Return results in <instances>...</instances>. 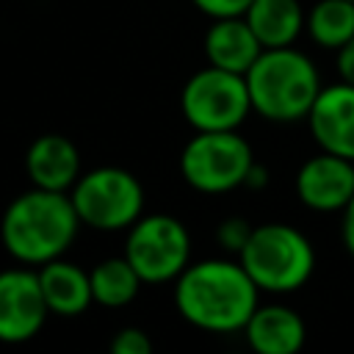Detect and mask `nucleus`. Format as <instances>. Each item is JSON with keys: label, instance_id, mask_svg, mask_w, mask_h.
<instances>
[{"label": "nucleus", "instance_id": "nucleus-20", "mask_svg": "<svg viewBox=\"0 0 354 354\" xmlns=\"http://www.w3.org/2000/svg\"><path fill=\"white\" fill-rule=\"evenodd\" d=\"M108 348H111V354H149L152 351V340H149V335L144 329L124 326L111 337Z\"/></svg>", "mask_w": 354, "mask_h": 354}, {"label": "nucleus", "instance_id": "nucleus-6", "mask_svg": "<svg viewBox=\"0 0 354 354\" xmlns=\"http://www.w3.org/2000/svg\"><path fill=\"white\" fill-rule=\"evenodd\" d=\"M83 224L94 230H127L144 216V188L119 166H97L77 177L69 191Z\"/></svg>", "mask_w": 354, "mask_h": 354}, {"label": "nucleus", "instance_id": "nucleus-3", "mask_svg": "<svg viewBox=\"0 0 354 354\" xmlns=\"http://www.w3.org/2000/svg\"><path fill=\"white\" fill-rule=\"evenodd\" d=\"M252 97V111L271 122L307 119L321 86L315 64L290 47H266L243 75Z\"/></svg>", "mask_w": 354, "mask_h": 354}, {"label": "nucleus", "instance_id": "nucleus-1", "mask_svg": "<svg viewBox=\"0 0 354 354\" xmlns=\"http://www.w3.org/2000/svg\"><path fill=\"white\" fill-rule=\"evenodd\" d=\"M260 288L241 260L188 263L174 279V304L180 315L205 332H243L257 310Z\"/></svg>", "mask_w": 354, "mask_h": 354}, {"label": "nucleus", "instance_id": "nucleus-18", "mask_svg": "<svg viewBox=\"0 0 354 354\" xmlns=\"http://www.w3.org/2000/svg\"><path fill=\"white\" fill-rule=\"evenodd\" d=\"M310 39L324 50H340L354 36V0H318L307 14Z\"/></svg>", "mask_w": 354, "mask_h": 354}, {"label": "nucleus", "instance_id": "nucleus-14", "mask_svg": "<svg viewBox=\"0 0 354 354\" xmlns=\"http://www.w3.org/2000/svg\"><path fill=\"white\" fill-rule=\"evenodd\" d=\"M263 50L266 47L254 36V30L246 22V17H221V19H213V25L205 33V55H207V64H213L218 69H227V72L246 75L249 66L257 61V55Z\"/></svg>", "mask_w": 354, "mask_h": 354}, {"label": "nucleus", "instance_id": "nucleus-19", "mask_svg": "<svg viewBox=\"0 0 354 354\" xmlns=\"http://www.w3.org/2000/svg\"><path fill=\"white\" fill-rule=\"evenodd\" d=\"M252 230H254V227H252L246 218H241V216H230V218H224V221L218 224V230H216V241H218L227 252L241 254V249L246 246Z\"/></svg>", "mask_w": 354, "mask_h": 354}, {"label": "nucleus", "instance_id": "nucleus-10", "mask_svg": "<svg viewBox=\"0 0 354 354\" xmlns=\"http://www.w3.org/2000/svg\"><path fill=\"white\" fill-rule=\"evenodd\" d=\"M296 194L310 210H343L354 196V160L321 149L296 171Z\"/></svg>", "mask_w": 354, "mask_h": 354}, {"label": "nucleus", "instance_id": "nucleus-2", "mask_svg": "<svg viewBox=\"0 0 354 354\" xmlns=\"http://www.w3.org/2000/svg\"><path fill=\"white\" fill-rule=\"evenodd\" d=\"M80 224L83 221L66 191L33 185L8 202L0 218V238L17 263L44 266L72 246Z\"/></svg>", "mask_w": 354, "mask_h": 354}, {"label": "nucleus", "instance_id": "nucleus-12", "mask_svg": "<svg viewBox=\"0 0 354 354\" xmlns=\"http://www.w3.org/2000/svg\"><path fill=\"white\" fill-rule=\"evenodd\" d=\"M25 169L30 183L39 188L72 191V185L80 177V155L66 136L44 133L28 147Z\"/></svg>", "mask_w": 354, "mask_h": 354}, {"label": "nucleus", "instance_id": "nucleus-11", "mask_svg": "<svg viewBox=\"0 0 354 354\" xmlns=\"http://www.w3.org/2000/svg\"><path fill=\"white\" fill-rule=\"evenodd\" d=\"M307 124L324 152L354 160V86L346 80L324 86L307 113Z\"/></svg>", "mask_w": 354, "mask_h": 354}, {"label": "nucleus", "instance_id": "nucleus-5", "mask_svg": "<svg viewBox=\"0 0 354 354\" xmlns=\"http://www.w3.org/2000/svg\"><path fill=\"white\" fill-rule=\"evenodd\" d=\"M252 163V147L238 136V130H196L180 155L185 183L202 194H227L241 188Z\"/></svg>", "mask_w": 354, "mask_h": 354}, {"label": "nucleus", "instance_id": "nucleus-9", "mask_svg": "<svg viewBox=\"0 0 354 354\" xmlns=\"http://www.w3.org/2000/svg\"><path fill=\"white\" fill-rule=\"evenodd\" d=\"M50 315L39 274L30 268L0 271V340L25 343L36 337Z\"/></svg>", "mask_w": 354, "mask_h": 354}, {"label": "nucleus", "instance_id": "nucleus-8", "mask_svg": "<svg viewBox=\"0 0 354 354\" xmlns=\"http://www.w3.org/2000/svg\"><path fill=\"white\" fill-rule=\"evenodd\" d=\"M124 257L144 282H171L191 260V235L185 224L169 213L141 216L127 227Z\"/></svg>", "mask_w": 354, "mask_h": 354}, {"label": "nucleus", "instance_id": "nucleus-7", "mask_svg": "<svg viewBox=\"0 0 354 354\" xmlns=\"http://www.w3.org/2000/svg\"><path fill=\"white\" fill-rule=\"evenodd\" d=\"M180 105L194 130H238L252 111V97L243 75L210 64L188 77Z\"/></svg>", "mask_w": 354, "mask_h": 354}, {"label": "nucleus", "instance_id": "nucleus-4", "mask_svg": "<svg viewBox=\"0 0 354 354\" xmlns=\"http://www.w3.org/2000/svg\"><path fill=\"white\" fill-rule=\"evenodd\" d=\"M238 260L266 293H293L315 268V252L307 235L279 221L254 227Z\"/></svg>", "mask_w": 354, "mask_h": 354}, {"label": "nucleus", "instance_id": "nucleus-16", "mask_svg": "<svg viewBox=\"0 0 354 354\" xmlns=\"http://www.w3.org/2000/svg\"><path fill=\"white\" fill-rule=\"evenodd\" d=\"M243 17L263 47H290L307 28L299 0H252Z\"/></svg>", "mask_w": 354, "mask_h": 354}, {"label": "nucleus", "instance_id": "nucleus-13", "mask_svg": "<svg viewBox=\"0 0 354 354\" xmlns=\"http://www.w3.org/2000/svg\"><path fill=\"white\" fill-rule=\"evenodd\" d=\"M249 346L257 354H296L304 346V318L285 304H257L243 326Z\"/></svg>", "mask_w": 354, "mask_h": 354}, {"label": "nucleus", "instance_id": "nucleus-24", "mask_svg": "<svg viewBox=\"0 0 354 354\" xmlns=\"http://www.w3.org/2000/svg\"><path fill=\"white\" fill-rule=\"evenodd\" d=\"M266 183H268V171L254 160L252 169H249V174H246V183H243V185H246V188H263Z\"/></svg>", "mask_w": 354, "mask_h": 354}, {"label": "nucleus", "instance_id": "nucleus-15", "mask_svg": "<svg viewBox=\"0 0 354 354\" xmlns=\"http://www.w3.org/2000/svg\"><path fill=\"white\" fill-rule=\"evenodd\" d=\"M36 274H39V285H41L44 301L53 315L75 318V315H83L88 310V304H94L91 274L83 271L80 266H75L64 257H55V260L39 266Z\"/></svg>", "mask_w": 354, "mask_h": 354}, {"label": "nucleus", "instance_id": "nucleus-17", "mask_svg": "<svg viewBox=\"0 0 354 354\" xmlns=\"http://www.w3.org/2000/svg\"><path fill=\"white\" fill-rule=\"evenodd\" d=\"M88 274H91L94 301L102 304V307H124V304H130L138 296V288L144 285V279L138 277V271L130 266V260L124 254L97 263Z\"/></svg>", "mask_w": 354, "mask_h": 354}, {"label": "nucleus", "instance_id": "nucleus-21", "mask_svg": "<svg viewBox=\"0 0 354 354\" xmlns=\"http://www.w3.org/2000/svg\"><path fill=\"white\" fill-rule=\"evenodd\" d=\"M202 14L221 19V17H243L252 0H191Z\"/></svg>", "mask_w": 354, "mask_h": 354}, {"label": "nucleus", "instance_id": "nucleus-22", "mask_svg": "<svg viewBox=\"0 0 354 354\" xmlns=\"http://www.w3.org/2000/svg\"><path fill=\"white\" fill-rule=\"evenodd\" d=\"M337 72H340V80L354 86V36L337 50Z\"/></svg>", "mask_w": 354, "mask_h": 354}, {"label": "nucleus", "instance_id": "nucleus-23", "mask_svg": "<svg viewBox=\"0 0 354 354\" xmlns=\"http://www.w3.org/2000/svg\"><path fill=\"white\" fill-rule=\"evenodd\" d=\"M340 213H343V227H340V232H343V243H346L348 254L354 257V196H351V202H348Z\"/></svg>", "mask_w": 354, "mask_h": 354}]
</instances>
